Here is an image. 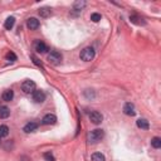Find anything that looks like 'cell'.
I'll return each mask as SVG.
<instances>
[{
	"label": "cell",
	"mask_w": 161,
	"mask_h": 161,
	"mask_svg": "<svg viewBox=\"0 0 161 161\" xmlns=\"http://www.w3.org/2000/svg\"><path fill=\"white\" fill-rule=\"evenodd\" d=\"M103 137H104V131L101 130V128L92 130V131L88 133V140H89V142H92V143H96V142L101 141Z\"/></svg>",
	"instance_id": "6da1fadb"
},
{
	"label": "cell",
	"mask_w": 161,
	"mask_h": 161,
	"mask_svg": "<svg viewBox=\"0 0 161 161\" xmlns=\"http://www.w3.org/2000/svg\"><path fill=\"white\" fill-rule=\"evenodd\" d=\"M94 56H96V52L91 47H87L81 52V59L84 62H91L94 58Z\"/></svg>",
	"instance_id": "7a4b0ae2"
},
{
	"label": "cell",
	"mask_w": 161,
	"mask_h": 161,
	"mask_svg": "<svg viewBox=\"0 0 161 161\" xmlns=\"http://www.w3.org/2000/svg\"><path fill=\"white\" fill-rule=\"evenodd\" d=\"M62 59H63L62 54L59 52H57V50H52L48 54V61L50 63H53V64H59L62 62Z\"/></svg>",
	"instance_id": "3957f363"
},
{
	"label": "cell",
	"mask_w": 161,
	"mask_h": 161,
	"mask_svg": "<svg viewBox=\"0 0 161 161\" xmlns=\"http://www.w3.org/2000/svg\"><path fill=\"white\" fill-rule=\"evenodd\" d=\"M22 89H23V92H25V93H33V92L35 91V83H34L33 81H30V79L24 81V82L22 83Z\"/></svg>",
	"instance_id": "277c9868"
},
{
	"label": "cell",
	"mask_w": 161,
	"mask_h": 161,
	"mask_svg": "<svg viewBox=\"0 0 161 161\" xmlns=\"http://www.w3.org/2000/svg\"><path fill=\"white\" fill-rule=\"evenodd\" d=\"M89 120H91V122H92V123H94V125H99V123L102 122V120H103V116H102L98 111H93V112H91V113H89Z\"/></svg>",
	"instance_id": "5b68a950"
},
{
	"label": "cell",
	"mask_w": 161,
	"mask_h": 161,
	"mask_svg": "<svg viewBox=\"0 0 161 161\" xmlns=\"http://www.w3.org/2000/svg\"><path fill=\"white\" fill-rule=\"evenodd\" d=\"M123 113L127 115V116H135V115H136L135 104L131 103V102H127V103L123 106Z\"/></svg>",
	"instance_id": "8992f818"
},
{
	"label": "cell",
	"mask_w": 161,
	"mask_h": 161,
	"mask_svg": "<svg viewBox=\"0 0 161 161\" xmlns=\"http://www.w3.org/2000/svg\"><path fill=\"white\" fill-rule=\"evenodd\" d=\"M34 49L37 50V53H40V54H43V53H47L48 52V45L40 40H37L35 44H34Z\"/></svg>",
	"instance_id": "52a82bcc"
},
{
	"label": "cell",
	"mask_w": 161,
	"mask_h": 161,
	"mask_svg": "<svg viewBox=\"0 0 161 161\" xmlns=\"http://www.w3.org/2000/svg\"><path fill=\"white\" fill-rule=\"evenodd\" d=\"M56 122H57V117H56V115H53V113L45 115L43 117V120H42V123L43 125H54Z\"/></svg>",
	"instance_id": "ba28073f"
},
{
	"label": "cell",
	"mask_w": 161,
	"mask_h": 161,
	"mask_svg": "<svg viewBox=\"0 0 161 161\" xmlns=\"http://www.w3.org/2000/svg\"><path fill=\"white\" fill-rule=\"evenodd\" d=\"M33 101L37 103H42L45 101V93L43 91H34L33 92Z\"/></svg>",
	"instance_id": "9c48e42d"
},
{
	"label": "cell",
	"mask_w": 161,
	"mask_h": 161,
	"mask_svg": "<svg viewBox=\"0 0 161 161\" xmlns=\"http://www.w3.org/2000/svg\"><path fill=\"white\" fill-rule=\"evenodd\" d=\"M27 25H28V28H29L30 30H35V29L39 28L40 24H39V20H38L37 18H29Z\"/></svg>",
	"instance_id": "30bf717a"
},
{
	"label": "cell",
	"mask_w": 161,
	"mask_h": 161,
	"mask_svg": "<svg viewBox=\"0 0 161 161\" xmlns=\"http://www.w3.org/2000/svg\"><path fill=\"white\" fill-rule=\"evenodd\" d=\"M136 125H137V127L141 128V130H148V128H150V123H148V121H147L146 118H138V120L136 121Z\"/></svg>",
	"instance_id": "8fae6325"
},
{
	"label": "cell",
	"mask_w": 161,
	"mask_h": 161,
	"mask_svg": "<svg viewBox=\"0 0 161 161\" xmlns=\"http://www.w3.org/2000/svg\"><path fill=\"white\" fill-rule=\"evenodd\" d=\"M37 128H38V123H35V122H29V123H27V125L24 126L23 131L27 132V133H30V132H34Z\"/></svg>",
	"instance_id": "7c38bea8"
},
{
	"label": "cell",
	"mask_w": 161,
	"mask_h": 161,
	"mask_svg": "<svg viewBox=\"0 0 161 161\" xmlns=\"http://www.w3.org/2000/svg\"><path fill=\"white\" fill-rule=\"evenodd\" d=\"M2 98H3L5 102H10V101L14 98V92H13L12 89H7V91H4V92H3Z\"/></svg>",
	"instance_id": "4fadbf2b"
},
{
	"label": "cell",
	"mask_w": 161,
	"mask_h": 161,
	"mask_svg": "<svg viewBox=\"0 0 161 161\" xmlns=\"http://www.w3.org/2000/svg\"><path fill=\"white\" fill-rule=\"evenodd\" d=\"M10 115V110L7 106H0V118H8Z\"/></svg>",
	"instance_id": "5bb4252c"
},
{
	"label": "cell",
	"mask_w": 161,
	"mask_h": 161,
	"mask_svg": "<svg viewBox=\"0 0 161 161\" xmlns=\"http://www.w3.org/2000/svg\"><path fill=\"white\" fill-rule=\"evenodd\" d=\"M14 24H15V18H14V17H9V18L5 20L4 28H5L7 30H10V29L14 27Z\"/></svg>",
	"instance_id": "9a60e30c"
},
{
	"label": "cell",
	"mask_w": 161,
	"mask_h": 161,
	"mask_svg": "<svg viewBox=\"0 0 161 161\" xmlns=\"http://www.w3.org/2000/svg\"><path fill=\"white\" fill-rule=\"evenodd\" d=\"M130 20L132 22V23H135V24H137V25H143L145 24V22H143V19L142 18H140V17H137V15H131L130 17Z\"/></svg>",
	"instance_id": "2e32d148"
},
{
	"label": "cell",
	"mask_w": 161,
	"mask_h": 161,
	"mask_svg": "<svg viewBox=\"0 0 161 161\" xmlns=\"http://www.w3.org/2000/svg\"><path fill=\"white\" fill-rule=\"evenodd\" d=\"M8 135H9V127L5 126V125H2V126H0V138L7 137Z\"/></svg>",
	"instance_id": "e0dca14e"
},
{
	"label": "cell",
	"mask_w": 161,
	"mask_h": 161,
	"mask_svg": "<svg viewBox=\"0 0 161 161\" xmlns=\"http://www.w3.org/2000/svg\"><path fill=\"white\" fill-rule=\"evenodd\" d=\"M92 161H106L104 158V155L101 153V152H94L92 155Z\"/></svg>",
	"instance_id": "ac0fdd59"
},
{
	"label": "cell",
	"mask_w": 161,
	"mask_h": 161,
	"mask_svg": "<svg viewBox=\"0 0 161 161\" xmlns=\"http://www.w3.org/2000/svg\"><path fill=\"white\" fill-rule=\"evenodd\" d=\"M151 145L153 148H160L161 147V138L160 137H153L151 140Z\"/></svg>",
	"instance_id": "d6986e66"
},
{
	"label": "cell",
	"mask_w": 161,
	"mask_h": 161,
	"mask_svg": "<svg viewBox=\"0 0 161 161\" xmlns=\"http://www.w3.org/2000/svg\"><path fill=\"white\" fill-rule=\"evenodd\" d=\"M39 14H40V17H43V18H48V17L52 14V12H50L49 8H42V9L39 10Z\"/></svg>",
	"instance_id": "ffe728a7"
},
{
	"label": "cell",
	"mask_w": 161,
	"mask_h": 161,
	"mask_svg": "<svg viewBox=\"0 0 161 161\" xmlns=\"http://www.w3.org/2000/svg\"><path fill=\"white\" fill-rule=\"evenodd\" d=\"M7 59H8L9 62H15V61H17V56L14 54L13 52H9L8 54H7Z\"/></svg>",
	"instance_id": "44dd1931"
},
{
	"label": "cell",
	"mask_w": 161,
	"mask_h": 161,
	"mask_svg": "<svg viewBox=\"0 0 161 161\" xmlns=\"http://www.w3.org/2000/svg\"><path fill=\"white\" fill-rule=\"evenodd\" d=\"M84 7H86V3L84 2H77V3H74V9L76 10H81Z\"/></svg>",
	"instance_id": "7402d4cb"
},
{
	"label": "cell",
	"mask_w": 161,
	"mask_h": 161,
	"mask_svg": "<svg viewBox=\"0 0 161 161\" xmlns=\"http://www.w3.org/2000/svg\"><path fill=\"white\" fill-rule=\"evenodd\" d=\"M91 20H92V22H94V23L99 22V20H101V14H98V13H93V14L91 15Z\"/></svg>",
	"instance_id": "603a6c76"
},
{
	"label": "cell",
	"mask_w": 161,
	"mask_h": 161,
	"mask_svg": "<svg viewBox=\"0 0 161 161\" xmlns=\"http://www.w3.org/2000/svg\"><path fill=\"white\" fill-rule=\"evenodd\" d=\"M44 158H45V161H56L54 156H53L50 152H45L44 153Z\"/></svg>",
	"instance_id": "cb8c5ba5"
},
{
	"label": "cell",
	"mask_w": 161,
	"mask_h": 161,
	"mask_svg": "<svg viewBox=\"0 0 161 161\" xmlns=\"http://www.w3.org/2000/svg\"><path fill=\"white\" fill-rule=\"evenodd\" d=\"M32 59H33V62H34V63H35L37 66H40V67H42V63L39 62V59H38V58H37L35 56H32Z\"/></svg>",
	"instance_id": "d4e9b609"
},
{
	"label": "cell",
	"mask_w": 161,
	"mask_h": 161,
	"mask_svg": "<svg viewBox=\"0 0 161 161\" xmlns=\"http://www.w3.org/2000/svg\"><path fill=\"white\" fill-rule=\"evenodd\" d=\"M0 142H2V141H0Z\"/></svg>",
	"instance_id": "484cf974"
}]
</instances>
